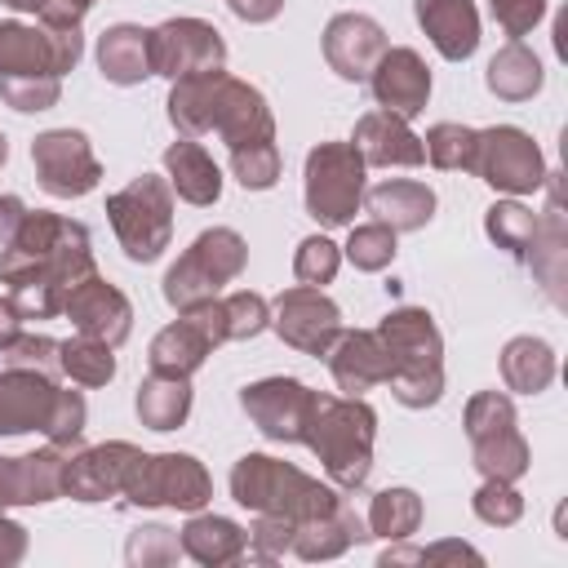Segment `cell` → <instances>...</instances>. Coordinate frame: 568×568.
Instances as JSON below:
<instances>
[{
	"instance_id": "21",
	"label": "cell",
	"mask_w": 568,
	"mask_h": 568,
	"mask_svg": "<svg viewBox=\"0 0 568 568\" xmlns=\"http://www.w3.org/2000/svg\"><path fill=\"white\" fill-rule=\"evenodd\" d=\"M324 359L342 395H368L390 382V355L377 328H342Z\"/></svg>"
},
{
	"instance_id": "33",
	"label": "cell",
	"mask_w": 568,
	"mask_h": 568,
	"mask_svg": "<svg viewBox=\"0 0 568 568\" xmlns=\"http://www.w3.org/2000/svg\"><path fill=\"white\" fill-rule=\"evenodd\" d=\"M501 386L515 390V395H541L555 373H559V359H555V346L546 337H532V333H519L501 346Z\"/></svg>"
},
{
	"instance_id": "4",
	"label": "cell",
	"mask_w": 568,
	"mask_h": 568,
	"mask_svg": "<svg viewBox=\"0 0 568 568\" xmlns=\"http://www.w3.org/2000/svg\"><path fill=\"white\" fill-rule=\"evenodd\" d=\"M377 337L390 355V395L404 408H430L444 399V333L426 306H395L382 315Z\"/></svg>"
},
{
	"instance_id": "24",
	"label": "cell",
	"mask_w": 568,
	"mask_h": 568,
	"mask_svg": "<svg viewBox=\"0 0 568 568\" xmlns=\"http://www.w3.org/2000/svg\"><path fill=\"white\" fill-rule=\"evenodd\" d=\"M58 395V377L36 373V368H0V435H27L44 430L49 408Z\"/></svg>"
},
{
	"instance_id": "53",
	"label": "cell",
	"mask_w": 568,
	"mask_h": 568,
	"mask_svg": "<svg viewBox=\"0 0 568 568\" xmlns=\"http://www.w3.org/2000/svg\"><path fill=\"white\" fill-rule=\"evenodd\" d=\"M27 546H31L27 528L0 510V568H13V564H22V559H27Z\"/></svg>"
},
{
	"instance_id": "52",
	"label": "cell",
	"mask_w": 568,
	"mask_h": 568,
	"mask_svg": "<svg viewBox=\"0 0 568 568\" xmlns=\"http://www.w3.org/2000/svg\"><path fill=\"white\" fill-rule=\"evenodd\" d=\"M93 4H98V0H40L36 18H40L44 27H80Z\"/></svg>"
},
{
	"instance_id": "55",
	"label": "cell",
	"mask_w": 568,
	"mask_h": 568,
	"mask_svg": "<svg viewBox=\"0 0 568 568\" xmlns=\"http://www.w3.org/2000/svg\"><path fill=\"white\" fill-rule=\"evenodd\" d=\"M22 217H27V204L18 195H0V248L13 240V231H18Z\"/></svg>"
},
{
	"instance_id": "49",
	"label": "cell",
	"mask_w": 568,
	"mask_h": 568,
	"mask_svg": "<svg viewBox=\"0 0 568 568\" xmlns=\"http://www.w3.org/2000/svg\"><path fill=\"white\" fill-rule=\"evenodd\" d=\"M0 359L4 364H13V368H36V373H49V377H58L62 373V364H58V342L53 337H44V333H18L4 351H0Z\"/></svg>"
},
{
	"instance_id": "34",
	"label": "cell",
	"mask_w": 568,
	"mask_h": 568,
	"mask_svg": "<svg viewBox=\"0 0 568 568\" xmlns=\"http://www.w3.org/2000/svg\"><path fill=\"white\" fill-rule=\"evenodd\" d=\"M484 84H488V93L501 98V102H528V98L541 93L546 67H541V58H537L524 40H506V44L488 58Z\"/></svg>"
},
{
	"instance_id": "6",
	"label": "cell",
	"mask_w": 568,
	"mask_h": 568,
	"mask_svg": "<svg viewBox=\"0 0 568 568\" xmlns=\"http://www.w3.org/2000/svg\"><path fill=\"white\" fill-rule=\"evenodd\" d=\"M248 266V244L235 226H204L186 253L164 271L160 293L173 311H191L195 302L217 297L231 280H240Z\"/></svg>"
},
{
	"instance_id": "51",
	"label": "cell",
	"mask_w": 568,
	"mask_h": 568,
	"mask_svg": "<svg viewBox=\"0 0 568 568\" xmlns=\"http://www.w3.org/2000/svg\"><path fill=\"white\" fill-rule=\"evenodd\" d=\"M488 9H493L497 27H501L510 40H524V36L550 13V0H493Z\"/></svg>"
},
{
	"instance_id": "15",
	"label": "cell",
	"mask_w": 568,
	"mask_h": 568,
	"mask_svg": "<svg viewBox=\"0 0 568 568\" xmlns=\"http://www.w3.org/2000/svg\"><path fill=\"white\" fill-rule=\"evenodd\" d=\"M151 67L164 80L217 71V67H226V40L204 18H169V22L151 27Z\"/></svg>"
},
{
	"instance_id": "16",
	"label": "cell",
	"mask_w": 568,
	"mask_h": 568,
	"mask_svg": "<svg viewBox=\"0 0 568 568\" xmlns=\"http://www.w3.org/2000/svg\"><path fill=\"white\" fill-rule=\"evenodd\" d=\"M133 457H138V444H129V439L67 448V462H62V497L84 501V506L106 501V497H120Z\"/></svg>"
},
{
	"instance_id": "50",
	"label": "cell",
	"mask_w": 568,
	"mask_h": 568,
	"mask_svg": "<svg viewBox=\"0 0 568 568\" xmlns=\"http://www.w3.org/2000/svg\"><path fill=\"white\" fill-rule=\"evenodd\" d=\"M293 519H284V515H253V524H248V550H244V559H262V564H275L284 550H288V541H293Z\"/></svg>"
},
{
	"instance_id": "10",
	"label": "cell",
	"mask_w": 568,
	"mask_h": 568,
	"mask_svg": "<svg viewBox=\"0 0 568 568\" xmlns=\"http://www.w3.org/2000/svg\"><path fill=\"white\" fill-rule=\"evenodd\" d=\"M470 173L488 182L497 195H532L546 186V155L519 124H488L475 129V164Z\"/></svg>"
},
{
	"instance_id": "56",
	"label": "cell",
	"mask_w": 568,
	"mask_h": 568,
	"mask_svg": "<svg viewBox=\"0 0 568 568\" xmlns=\"http://www.w3.org/2000/svg\"><path fill=\"white\" fill-rule=\"evenodd\" d=\"M18 333H22V311H18V302H13L9 293H0V351H4Z\"/></svg>"
},
{
	"instance_id": "38",
	"label": "cell",
	"mask_w": 568,
	"mask_h": 568,
	"mask_svg": "<svg viewBox=\"0 0 568 568\" xmlns=\"http://www.w3.org/2000/svg\"><path fill=\"white\" fill-rule=\"evenodd\" d=\"M58 364L75 386H111L115 382V346L84 337V333L58 342Z\"/></svg>"
},
{
	"instance_id": "31",
	"label": "cell",
	"mask_w": 568,
	"mask_h": 568,
	"mask_svg": "<svg viewBox=\"0 0 568 568\" xmlns=\"http://www.w3.org/2000/svg\"><path fill=\"white\" fill-rule=\"evenodd\" d=\"M364 204H368V213H373L377 222H386L395 235H404V231L430 226L439 200H435V191H430L426 182H417V178H386V182H377V186L364 191Z\"/></svg>"
},
{
	"instance_id": "23",
	"label": "cell",
	"mask_w": 568,
	"mask_h": 568,
	"mask_svg": "<svg viewBox=\"0 0 568 568\" xmlns=\"http://www.w3.org/2000/svg\"><path fill=\"white\" fill-rule=\"evenodd\" d=\"M213 133L226 142V151L248 146V142H271L275 138V111L262 89L248 80L226 75L217 89V111H213Z\"/></svg>"
},
{
	"instance_id": "11",
	"label": "cell",
	"mask_w": 568,
	"mask_h": 568,
	"mask_svg": "<svg viewBox=\"0 0 568 568\" xmlns=\"http://www.w3.org/2000/svg\"><path fill=\"white\" fill-rule=\"evenodd\" d=\"M84 58L80 27H44V22H0V80L9 75H67Z\"/></svg>"
},
{
	"instance_id": "5",
	"label": "cell",
	"mask_w": 568,
	"mask_h": 568,
	"mask_svg": "<svg viewBox=\"0 0 568 568\" xmlns=\"http://www.w3.org/2000/svg\"><path fill=\"white\" fill-rule=\"evenodd\" d=\"M106 222L129 262H160L173 244V186L164 173H138L129 186L106 195Z\"/></svg>"
},
{
	"instance_id": "3",
	"label": "cell",
	"mask_w": 568,
	"mask_h": 568,
	"mask_svg": "<svg viewBox=\"0 0 568 568\" xmlns=\"http://www.w3.org/2000/svg\"><path fill=\"white\" fill-rule=\"evenodd\" d=\"M226 484H231L235 506H244L248 515H284L293 524L320 519L346 501L342 488H333L328 479H315V475H306L293 462L271 457V453H244L231 466Z\"/></svg>"
},
{
	"instance_id": "20",
	"label": "cell",
	"mask_w": 568,
	"mask_h": 568,
	"mask_svg": "<svg viewBox=\"0 0 568 568\" xmlns=\"http://www.w3.org/2000/svg\"><path fill=\"white\" fill-rule=\"evenodd\" d=\"M351 146L364 155L368 169H417V164H426L422 133H413V120H404L395 111H382V106H373L355 120Z\"/></svg>"
},
{
	"instance_id": "27",
	"label": "cell",
	"mask_w": 568,
	"mask_h": 568,
	"mask_svg": "<svg viewBox=\"0 0 568 568\" xmlns=\"http://www.w3.org/2000/svg\"><path fill=\"white\" fill-rule=\"evenodd\" d=\"M164 178L173 186L178 200L195 204V209H209L222 200V164L204 151L200 138H178L164 146Z\"/></svg>"
},
{
	"instance_id": "28",
	"label": "cell",
	"mask_w": 568,
	"mask_h": 568,
	"mask_svg": "<svg viewBox=\"0 0 568 568\" xmlns=\"http://www.w3.org/2000/svg\"><path fill=\"white\" fill-rule=\"evenodd\" d=\"M178 541H182L186 559H195L204 568H226V564L244 559L248 528L226 519V515H213V510H191V519L178 528Z\"/></svg>"
},
{
	"instance_id": "29",
	"label": "cell",
	"mask_w": 568,
	"mask_h": 568,
	"mask_svg": "<svg viewBox=\"0 0 568 568\" xmlns=\"http://www.w3.org/2000/svg\"><path fill=\"white\" fill-rule=\"evenodd\" d=\"M359 541H368V524H364V515H355V506L342 501L337 510L297 524L293 528V541H288V555H297L306 564H324V559L346 555Z\"/></svg>"
},
{
	"instance_id": "25",
	"label": "cell",
	"mask_w": 568,
	"mask_h": 568,
	"mask_svg": "<svg viewBox=\"0 0 568 568\" xmlns=\"http://www.w3.org/2000/svg\"><path fill=\"white\" fill-rule=\"evenodd\" d=\"M413 18L444 62H466L479 49L475 0H413Z\"/></svg>"
},
{
	"instance_id": "32",
	"label": "cell",
	"mask_w": 568,
	"mask_h": 568,
	"mask_svg": "<svg viewBox=\"0 0 568 568\" xmlns=\"http://www.w3.org/2000/svg\"><path fill=\"white\" fill-rule=\"evenodd\" d=\"M226 80V67L217 71H195L182 80H169V124L178 138H209L213 133V111H217V89Z\"/></svg>"
},
{
	"instance_id": "44",
	"label": "cell",
	"mask_w": 568,
	"mask_h": 568,
	"mask_svg": "<svg viewBox=\"0 0 568 568\" xmlns=\"http://www.w3.org/2000/svg\"><path fill=\"white\" fill-rule=\"evenodd\" d=\"M470 510L488 528H510V524L524 519V497L510 479H479V488L470 497Z\"/></svg>"
},
{
	"instance_id": "35",
	"label": "cell",
	"mask_w": 568,
	"mask_h": 568,
	"mask_svg": "<svg viewBox=\"0 0 568 568\" xmlns=\"http://www.w3.org/2000/svg\"><path fill=\"white\" fill-rule=\"evenodd\" d=\"M191 377H164L146 373L133 390V413L146 430H178L191 417Z\"/></svg>"
},
{
	"instance_id": "12",
	"label": "cell",
	"mask_w": 568,
	"mask_h": 568,
	"mask_svg": "<svg viewBox=\"0 0 568 568\" xmlns=\"http://www.w3.org/2000/svg\"><path fill=\"white\" fill-rule=\"evenodd\" d=\"M31 164H36V182L53 200H80V195L98 191V182H102V164L93 155V142L80 129H44V133H36Z\"/></svg>"
},
{
	"instance_id": "43",
	"label": "cell",
	"mask_w": 568,
	"mask_h": 568,
	"mask_svg": "<svg viewBox=\"0 0 568 568\" xmlns=\"http://www.w3.org/2000/svg\"><path fill=\"white\" fill-rule=\"evenodd\" d=\"M337 271H342V244H333L324 231H320V235H306V240L297 244V253H293V275H297V284L324 288V284L337 280Z\"/></svg>"
},
{
	"instance_id": "37",
	"label": "cell",
	"mask_w": 568,
	"mask_h": 568,
	"mask_svg": "<svg viewBox=\"0 0 568 568\" xmlns=\"http://www.w3.org/2000/svg\"><path fill=\"white\" fill-rule=\"evenodd\" d=\"M532 231H537V213L519 200V195H506V200H493L488 213H484V235L510 253L515 262L528 257V244H532Z\"/></svg>"
},
{
	"instance_id": "1",
	"label": "cell",
	"mask_w": 568,
	"mask_h": 568,
	"mask_svg": "<svg viewBox=\"0 0 568 568\" xmlns=\"http://www.w3.org/2000/svg\"><path fill=\"white\" fill-rule=\"evenodd\" d=\"M89 275H98L89 226L49 209H27L13 240L0 248V284H9L22 320H58L71 288Z\"/></svg>"
},
{
	"instance_id": "18",
	"label": "cell",
	"mask_w": 568,
	"mask_h": 568,
	"mask_svg": "<svg viewBox=\"0 0 568 568\" xmlns=\"http://www.w3.org/2000/svg\"><path fill=\"white\" fill-rule=\"evenodd\" d=\"M364 84L382 111H395L404 120H417L430 102V67L408 44H386V53L377 58V67L368 71Z\"/></svg>"
},
{
	"instance_id": "22",
	"label": "cell",
	"mask_w": 568,
	"mask_h": 568,
	"mask_svg": "<svg viewBox=\"0 0 568 568\" xmlns=\"http://www.w3.org/2000/svg\"><path fill=\"white\" fill-rule=\"evenodd\" d=\"M67 448L44 444L22 457H0V510L9 506H49L62 497Z\"/></svg>"
},
{
	"instance_id": "42",
	"label": "cell",
	"mask_w": 568,
	"mask_h": 568,
	"mask_svg": "<svg viewBox=\"0 0 568 568\" xmlns=\"http://www.w3.org/2000/svg\"><path fill=\"white\" fill-rule=\"evenodd\" d=\"M222 320H226V342H253L257 333L271 328V302L253 288H235L222 297Z\"/></svg>"
},
{
	"instance_id": "9",
	"label": "cell",
	"mask_w": 568,
	"mask_h": 568,
	"mask_svg": "<svg viewBox=\"0 0 568 568\" xmlns=\"http://www.w3.org/2000/svg\"><path fill=\"white\" fill-rule=\"evenodd\" d=\"M120 497L129 506H169V510H204L209 497H213V479L204 470V462L195 453H142L133 457L129 475H124V488Z\"/></svg>"
},
{
	"instance_id": "45",
	"label": "cell",
	"mask_w": 568,
	"mask_h": 568,
	"mask_svg": "<svg viewBox=\"0 0 568 568\" xmlns=\"http://www.w3.org/2000/svg\"><path fill=\"white\" fill-rule=\"evenodd\" d=\"M124 559L133 568H164V564H178L182 559V541L169 524H142L129 532L124 541Z\"/></svg>"
},
{
	"instance_id": "41",
	"label": "cell",
	"mask_w": 568,
	"mask_h": 568,
	"mask_svg": "<svg viewBox=\"0 0 568 568\" xmlns=\"http://www.w3.org/2000/svg\"><path fill=\"white\" fill-rule=\"evenodd\" d=\"M231 173L244 191H271L284 173V155H280V142H248V146H235L231 151Z\"/></svg>"
},
{
	"instance_id": "58",
	"label": "cell",
	"mask_w": 568,
	"mask_h": 568,
	"mask_svg": "<svg viewBox=\"0 0 568 568\" xmlns=\"http://www.w3.org/2000/svg\"><path fill=\"white\" fill-rule=\"evenodd\" d=\"M4 160H9V138L0 133V169H4Z\"/></svg>"
},
{
	"instance_id": "59",
	"label": "cell",
	"mask_w": 568,
	"mask_h": 568,
	"mask_svg": "<svg viewBox=\"0 0 568 568\" xmlns=\"http://www.w3.org/2000/svg\"><path fill=\"white\" fill-rule=\"evenodd\" d=\"M488 4H493V0H488Z\"/></svg>"
},
{
	"instance_id": "7",
	"label": "cell",
	"mask_w": 568,
	"mask_h": 568,
	"mask_svg": "<svg viewBox=\"0 0 568 568\" xmlns=\"http://www.w3.org/2000/svg\"><path fill=\"white\" fill-rule=\"evenodd\" d=\"M368 164L351 142H315L302 164V204L324 231H342L364 209Z\"/></svg>"
},
{
	"instance_id": "36",
	"label": "cell",
	"mask_w": 568,
	"mask_h": 568,
	"mask_svg": "<svg viewBox=\"0 0 568 568\" xmlns=\"http://www.w3.org/2000/svg\"><path fill=\"white\" fill-rule=\"evenodd\" d=\"M368 537H382V541H408L417 528H422V497L404 484H390L382 493H373L368 501Z\"/></svg>"
},
{
	"instance_id": "30",
	"label": "cell",
	"mask_w": 568,
	"mask_h": 568,
	"mask_svg": "<svg viewBox=\"0 0 568 568\" xmlns=\"http://www.w3.org/2000/svg\"><path fill=\"white\" fill-rule=\"evenodd\" d=\"M98 71H102L106 84H120V89H133L146 75H155V67H151V27H138V22L106 27L98 36Z\"/></svg>"
},
{
	"instance_id": "39",
	"label": "cell",
	"mask_w": 568,
	"mask_h": 568,
	"mask_svg": "<svg viewBox=\"0 0 568 568\" xmlns=\"http://www.w3.org/2000/svg\"><path fill=\"white\" fill-rule=\"evenodd\" d=\"M395 253H399V235L386 222H377V217L373 222H351V235L342 244V262H351L364 275H377L395 262Z\"/></svg>"
},
{
	"instance_id": "8",
	"label": "cell",
	"mask_w": 568,
	"mask_h": 568,
	"mask_svg": "<svg viewBox=\"0 0 568 568\" xmlns=\"http://www.w3.org/2000/svg\"><path fill=\"white\" fill-rule=\"evenodd\" d=\"M466 439H470V462L479 470V479H524L532 466V448L519 430V413L515 399L506 390H479L466 399L462 413Z\"/></svg>"
},
{
	"instance_id": "2",
	"label": "cell",
	"mask_w": 568,
	"mask_h": 568,
	"mask_svg": "<svg viewBox=\"0 0 568 568\" xmlns=\"http://www.w3.org/2000/svg\"><path fill=\"white\" fill-rule=\"evenodd\" d=\"M333 488L355 493L368 484L373 475V444H377V413L364 395H328L315 390V408L306 422V439H302Z\"/></svg>"
},
{
	"instance_id": "13",
	"label": "cell",
	"mask_w": 568,
	"mask_h": 568,
	"mask_svg": "<svg viewBox=\"0 0 568 568\" xmlns=\"http://www.w3.org/2000/svg\"><path fill=\"white\" fill-rule=\"evenodd\" d=\"M271 328H275V337H280L284 346L324 359L328 346L337 342V333H342L346 324H342V306H337L324 288L293 284V288H284V293L271 302Z\"/></svg>"
},
{
	"instance_id": "14",
	"label": "cell",
	"mask_w": 568,
	"mask_h": 568,
	"mask_svg": "<svg viewBox=\"0 0 568 568\" xmlns=\"http://www.w3.org/2000/svg\"><path fill=\"white\" fill-rule=\"evenodd\" d=\"M240 408L257 426L262 439L302 444L311 408H315V390L306 382H297V377H262V382H248L240 390Z\"/></svg>"
},
{
	"instance_id": "54",
	"label": "cell",
	"mask_w": 568,
	"mask_h": 568,
	"mask_svg": "<svg viewBox=\"0 0 568 568\" xmlns=\"http://www.w3.org/2000/svg\"><path fill=\"white\" fill-rule=\"evenodd\" d=\"M226 9L248 22V27H262V22H275L284 13V0H226Z\"/></svg>"
},
{
	"instance_id": "40",
	"label": "cell",
	"mask_w": 568,
	"mask_h": 568,
	"mask_svg": "<svg viewBox=\"0 0 568 568\" xmlns=\"http://www.w3.org/2000/svg\"><path fill=\"white\" fill-rule=\"evenodd\" d=\"M422 151L444 173H470V164H475V129L462 124V120H439V124L426 129Z\"/></svg>"
},
{
	"instance_id": "57",
	"label": "cell",
	"mask_w": 568,
	"mask_h": 568,
	"mask_svg": "<svg viewBox=\"0 0 568 568\" xmlns=\"http://www.w3.org/2000/svg\"><path fill=\"white\" fill-rule=\"evenodd\" d=\"M0 4H9V9H18V13H36V9H40V0H0Z\"/></svg>"
},
{
	"instance_id": "19",
	"label": "cell",
	"mask_w": 568,
	"mask_h": 568,
	"mask_svg": "<svg viewBox=\"0 0 568 568\" xmlns=\"http://www.w3.org/2000/svg\"><path fill=\"white\" fill-rule=\"evenodd\" d=\"M62 315L71 320L75 333L98 337L106 346H120L133 333V302L124 297V288H115L102 275H89L84 284H75L67 306H62Z\"/></svg>"
},
{
	"instance_id": "26",
	"label": "cell",
	"mask_w": 568,
	"mask_h": 568,
	"mask_svg": "<svg viewBox=\"0 0 568 568\" xmlns=\"http://www.w3.org/2000/svg\"><path fill=\"white\" fill-rule=\"evenodd\" d=\"M546 191H550V204L546 213L537 217V231H532V244H528V266L537 275V284L546 288V297L555 306H564V280H568V226H564V209H559V186H555V173H546Z\"/></svg>"
},
{
	"instance_id": "17",
	"label": "cell",
	"mask_w": 568,
	"mask_h": 568,
	"mask_svg": "<svg viewBox=\"0 0 568 568\" xmlns=\"http://www.w3.org/2000/svg\"><path fill=\"white\" fill-rule=\"evenodd\" d=\"M320 44H324V62H328V71H333L337 80L364 84L390 40H386V27H382L373 13L346 9V13H333V18L324 22Z\"/></svg>"
},
{
	"instance_id": "48",
	"label": "cell",
	"mask_w": 568,
	"mask_h": 568,
	"mask_svg": "<svg viewBox=\"0 0 568 568\" xmlns=\"http://www.w3.org/2000/svg\"><path fill=\"white\" fill-rule=\"evenodd\" d=\"M462 559H470V564H484V555L470 546V541H430V546H386L382 555H377V564L382 568H390V564H462Z\"/></svg>"
},
{
	"instance_id": "46",
	"label": "cell",
	"mask_w": 568,
	"mask_h": 568,
	"mask_svg": "<svg viewBox=\"0 0 568 568\" xmlns=\"http://www.w3.org/2000/svg\"><path fill=\"white\" fill-rule=\"evenodd\" d=\"M84 426H89V404L80 390H62L53 395V408H49V422H44V444H58V448H75L84 439Z\"/></svg>"
},
{
	"instance_id": "47",
	"label": "cell",
	"mask_w": 568,
	"mask_h": 568,
	"mask_svg": "<svg viewBox=\"0 0 568 568\" xmlns=\"http://www.w3.org/2000/svg\"><path fill=\"white\" fill-rule=\"evenodd\" d=\"M62 98V75H9L0 80V102L13 106L18 115H36L58 106Z\"/></svg>"
}]
</instances>
